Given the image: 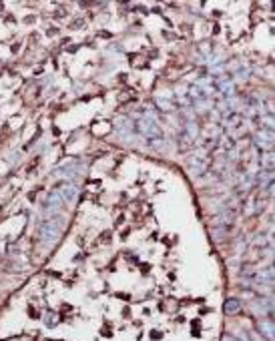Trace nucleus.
<instances>
[{"label":"nucleus","mask_w":275,"mask_h":341,"mask_svg":"<svg viewBox=\"0 0 275 341\" xmlns=\"http://www.w3.org/2000/svg\"><path fill=\"white\" fill-rule=\"evenodd\" d=\"M133 121H135V129H137L139 133L145 136V138H149V141H151V145L159 147L161 143H163V129L159 127L157 118H155L151 113L135 114V118H133Z\"/></svg>","instance_id":"f257e3e1"},{"label":"nucleus","mask_w":275,"mask_h":341,"mask_svg":"<svg viewBox=\"0 0 275 341\" xmlns=\"http://www.w3.org/2000/svg\"><path fill=\"white\" fill-rule=\"evenodd\" d=\"M63 227H65V221L63 219H48L45 225L41 227V241L43 243H54L61 233H63Z\"/></svg>","instance_id":"f03ea898"},{"label":"nucleus","mask_w":275,"mask_h":341,"mask_svg":"<svg viewBox=\"0 0 275 341\" xmlns=\"http://www.w3.org/2000/svg\"><path fill=\"white\" fill-rule=\"evenodd\" d=\"M63 197L58 195V191H52L48 197H46V203H45V215L46 217H52L54 213H58L61 211V207H63Z\"/></svg>","instance_id":"7ed1b4c3"},{"label":"nucleus","mask_w":275,"mask_h":341,"mask_svg":"<svg viewBox=\"0 0 275 341\" xmlns=\"http://www.w3.org/2000/svg\"><path fill=\"white\" fill-rule=\"evenodd\" d=\"M253 141H255V145L259 147V149H263V151H271L273 149V133L271 131H257L255 136H253Z\"/></svg>","instance_id":"20e7f679"},{"label":"nucleus","mask_w":275,"mask_h":341,"mask_svg":"<svg viewBox=\"0 0 275 341\" xmlns=\"http://www.w3.org/2000/svg\"><path fill=\"white\" fill-rule=\"evenodd\" d=\"M56 191H58V195L63 197L65 203H72V201L78 197V189H76V185H72V183H63Z\"/></svg>","instance_id":"39448f33"},{"label":"nucleus","mask_w":275,"mask_h":341,"mask_svg":"<svg viewBox=\"0 0 275 341\" xmlns=\"http://www.w3.org/2000/svg\"><path fill=\"white\" fill-rule=\"evenodd\" d=\"M54 175H56V177L74 179V177L78 175V165H76V161H72V163H65V165H63V169H58Z\"/></svg>","instance_id":"423d86ee"},{"label":"nucleus","mask_w":275,"mask_h":341,"mask_svg":"<svg viewBox=\"0 0 275 341\" xmlns=\"http://www.w3.org/2000/svg\"><path fill=\"white\" fill-rule=\"evenodd\" d=\"M273 321L271 319H265V321H261L259 323V335L263 337V339L267 341H273Z\"/></svg>","instance_id":"0eeeda50"},{"label":"nucleus","mask_w":275,"mask_h":341,"mask_svg":"<svg viewBox=\"0 0 275 341\" xmlns=\"http://www.w3.org/2000/svg\"><path fill=\"white\" fill-rule=\"evenodd\" d=\"M239 309H241V301H239V299H229V301L225 303V313H229V315L239 313Z\"/></svg>","instance_id":"6e6552de"},{"label":"nucleus","mask_w":275,"mask_h":341,"mask_svg":"<svg viewBox=\"0 0 275 341\" xmlns=\"http://www.w3.org/2000/svg\"><path fill=\"white\" fill-rule=\"evenodd\" d=\"M223 341H237V339H233V337H225Z\"/></svg>","instance_id":"1a4fd4ad"}]
</instances>
